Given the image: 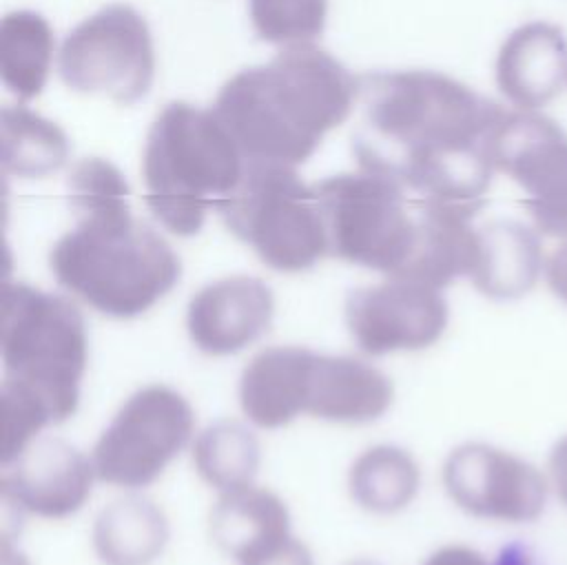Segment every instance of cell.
I'll return each mask as SVG.
<instances>
[{
    "label": "cell",
    "mask_w": 567,
    "mask_h": 565,
    "mask_svg": "<svg viewBox=\"0 0 567 565\" xmlns=\"http://www.w3.org/2000/svg\"><path fill=\"white\" fill-rule=\"evenodd\" d=\"M352 153L363 171L423 199L481 210L492 182L489 140L505 109L436 71L359 78Z\"/></svg>",
    "instance_id": "6da1fadb"
},
{
    "label": "cell",
    "mask_w": 567,
    "mask_h": 565,
    "mask_svg": "<svg viewBox=\"0 0 567 565\" xmlns=\"http://www.w3.org/2000/svg\"><path fill=\"white\" fill-rule=\"evenodd\" d=\"M359 95L354 78L328 51L290 44L268 64L233 75L213 113L248 164H303L321 137L343 124Z\"/></svg>",
    "instance_id": "7a4b0ae2"
},
{
    "label": "cell",
    "mask_w": 567,
    "mask_h": 565,
    "mask_svg": "<svg viewBox=\"0 0 567 565\" xmlns=\"http://www.w3.org/2000/svg\"><path fill=\"white\" fill-rule=\"evenodd\" d=\"M0 343L7 432L35 436L73 417L89 343L80 308L69 297L7 281Z\"/></svg>",
    "instance_id": "3957f363"
},
{
    "label": "cell",
    "mask_w": 567,
    "mask_h": 565,
    "mask_svg": "<svg viewBox=\"0 0 567 565\" xmlns=\"http://www.w3.org/2000/svg\"><path fill=\"white\" fill-rule=\"evenodd\" d=\"M49 268L64 290L117 319L146 312L182 277L177 253L133 217L128 202L78 215L51 248Z\"/></svg>",
    "instance_id": "277c9868"
},
{
    "label": "cell",
    "mask_w": 567,
    "mask_h": 565,
    "mask_svg": "<svg viewBox=\"0 0 567 565\" xmlns=\"http://www.w3.org/2000/svg\"><path fill=\"white\" fill-rule=\"evenodd\" d=\"M246 160L210 111L171 102L148 129L142 177L146 206L173 235L193 237L206 213L239 186Z\"/></svg>",
    "instance_id": "5b68a950"
},
{
    "label": "cell",
    "mask_w": 567,
    "mask_h": 565,
    "mask_svg": "<svg viewBox=\"0 0 567 565\" xmlns=\"http://www.w3.org/2000/svg\"><path fill=\"white\" fill-rule=\"evenodd\" d=\"M226 228L281 273H301L328 255L312 186L292 166L248 164L239 186L217 206Z\"/></svg>",
    "instance_id": "8992f818"
},
{
    "label": "cell",
    "mask_w": 567,
    "mask_h": 565,
    "mask_svg": "<svg viewBox=\"0 0 567 565\" xmlns=\"http://www.w3.org/2000/svg\"><path fill=\"white\" fill-rule=\"evenodd\" d=\"M328 255L394 277L408 261L416 217L405 188L379 173H341L317 182Z\"/></svg>",
    "instance_id": "52a82bcc"
},
{
    "label": "cell",
    "mask_w": 567,
    "mask_h": 565,
    "mask_svg": "<svg viewBox=\"0 0 567 565\" xmlns=\"http://www.w3.org/2000/svg\"><path fill=\"white\" fill-rule=\"evenodd\" d=\"M62 82L117 104L140 102L153 86L155 51L146 20L128 4H109L73 27L58 55Z\"/></svg>",
    "instance_id": "ba28073f"
},
{
    "label": "cell",
    "mask_w": 567,
    "mask_h": 565,
    "mask_svg": "<svg viewBox=\"0 0 567 565\" xmlns=\"http://www.w3.org/2000/svg\"><path fill=\"white\" fill-rule=\"evenodd\" d=\"M195 430L190 403L168 386L133 392L93 445L95 479L146 487L188 445Z\"/></svg>",
    "instance_id": "9c48e42d"
},
{
    "label": "cell",
    "mask_w": 567,
    "mask_h": 565,
    "mask_svg": "<svg viewBox=\"0 0 567 565\" xmlns=\"http://www.w3.org/2000/svg\"><path fill=\"white\" fill-rule=\"evenodd\" d=\"M450 499L476 518L536 521L547 501V481L525 459L487 443H463L443 465Z\"/></svg>",
    "instance_id": "30bf717a"
},
{
    "label": "cell",
    "mask_w": 567,
    "mask_h": 565,
    "mask_svg": "<svg viewBox=\"0 0 567 565\" xmlns=\"http://www.w3.org/2000/svg\"><path fill=\"white\" fill-rule=\"evenodd\" d=\"M447 317L439 288L410 279L388 277L346 295V326L359 350L370 357L432 346L445 332Z\"/></svg>",
    "instance_id": "8fae6325"
},
{
    "label": "cell",
    "mask_w": 567,
    "mask_h": 565,
    "mask_svg": "<svg viewBox=\"0 0 567 565\" xmlns=\"http://www.w3.org/2000/svg\"><path fill=\"white\" fill-rule=\"evenodd\" d=\"M93 479V459L60 436L40 434L2 465V501L18 514L66 518L86 503Z\"/></svg>",
    "instance_id": "7c38bea8"
},
{
    "label": "cell",
    "mask_w": 567,
    "mask_h": 565,
    "mask_svg": "<svg viewBox=\"0 0 567 565\" xmlns=\"http://www.w3.org/2000/svg\"><path fill=\"white\" fill-rule=\"evenodd\" d=\"M210 538L237 565H315L310 549L290 534L286 503L252 483L219 494Z\"/></svg>",
    "instance_id": "4fadbf2b"
},
{
    "label": "cell",
    "mask_w": 567,
    "mask_h": 565,
    "mask_svg": "<svg viewBox=\"0 0 567 565\" xmlns=\"http://www.w3.org/2000/svg\"><path fill=\"white\" fill-rule=\"evenodd\" d=\"M275 297L266 281L233 275L199 288L186 310V330L197 350L210 357L235 355L272 323Z\"/></svg>",
    "instance_id": "5bb4252c"
},
{
    "label": "cell",
    "mask_w": 567,
    "mask_h": 565,
    "mask_svg": "<svg viewBox=\"0 0 567 565\" xmlns=\"http://www.w3.org/2000/svg\"><path fill=\"white\" fill-rule=\"evenodd\" d=\"M474 215L476 210L445 202L423 197L414 202V246L394 279H410L441 290L458 277H470L478 255Z\"/></svg>",
    "instance_id": "9a60e30c"
},
{
    "label": "cell",
    "mask_w": 567,
    "mask_h": 565,
    "mask_svg": "<svg viewBox=\"0 0 567 565\" xmlns=\"http://www.w3.org/2000/svg\"><path fill=\"white\" fill-rule=\"evenodd\" d=\"M392 381L354 357L312 355L306 412L334 423H368L392 405Z\"/></svg>",
    "instance_id": "2e32d148"
},
{
    "label": "cell",
    "mask_w": 567,
    "mask_h": 565,
    "mask_svg": "<svg viewBox=\"0 0 567 565\" xmlns=\"http://www.w3.org/2000/svg\"><path fill=\"white\" fill-rule=\"evenodd\" d=\"M567 78V42L563 31L547 22L516 29L496 58L501 93L520 111L547 104Z\"/></svg>",
    "instance_id": "e0dca14e"
},
{
    "label": "cell",
    "mask_w": 567,
    "mask_h": 565,
    "mask_svg": "<svg viewBox=\"0 0 567 565\" xmlns=\"http://www.w3.org/2000/svg\"><path fill=\"white\" fill-rule=\"evenodd\" d=\"M312 355L303 346H272L248 361L239 377V403L250 423L275 430L306 412Z\"/></svg>",
    "instance_id": "ac0fdd59"
},
{
    "label": "cell",
    "mask_w": 567,
    "mask_h": 565,
    "mask_svg": "<svg viewBox=\"0 0 567 565\" xmlns=\"http://www.w3.org/2000/svg\"><path fill=\"white\" fill-rule=\"evenodd\" d=\"M543 270V244L520 222H489L478 228V255L470 279L489 299H518L529 292Z\"/></svg>",
    "instance_id": "d6986e66"
},
{
    "label": "cell",
    "mask_w": 567,
    "mask_h": 565,
    "mask_svg": "<svg viewBox=\"0 0 567 565\" xmlns=\"http://www.w3.org/2000/svg\"><path fill=\"white\" fill-rule=\"evenodd\" d=\"M168 521L148 499L126 496L93 523V549L104 565H151L168 543Z\"/></svg>",
    "instance_id": "ffe728a7"
},
{
    "label": "cell",
    "mask_w": 567,
    "mask_h": 565,
    "mask_svg": "<svg viewBox=\"0 0 567 565\" xmlns=\"http://www.w3.org/2000/svg\"><path fill=\"white\" fill-rule=\"evenodd\" d=\"M55 40L47 18L38 11H11L0 22V75L22 102L42 93Z\"/></svg>",
    "instance_id": "44dd1931"
},
{
    "label": "cell",
    "mask_w": 567,
    "mask_h": 565,
    "mask_svg": "<svg viewBox=\"0 0 567 565\" xmlns=\"http://www.w3.org/2000/svg\"><path fill=\"white\" fill-rule=\"evenodd\" d=\"M2 171L22 179L44 177L60 171L69 160V137L51 120L16 104L0 113Z\"/></svg>",
    "instance_id": "7402d4cb"
},
{
    "label": "cell",
    "mask_w": 567,
    "mask_h": 565,
    "mask_svg": "<svg viewBox=\"0 0 567 565\" xmlns=\"http://www.w3.org/2000/svg\"><path fill=\"white\" fill-rule=\"evenodd\" d=\"M419 483L416 461L396 445H374L361 452L348 472L352 501L374 514H394L410 505Z\"/></svg>",
    "instance_id": "603a6c76"
},
{
    "label": "cell",
    "mask_w": 567,
    "mask_h": 565,
    "mask_svg": "<svg viewBox=\"0 0 567 565\" xmlns=\"http://www.w3.org/2000/svg\"><path fill=\"white\" fill-rule=\"evenodd\" d=\"M197 474L219 492L250 485L259 470V441L239 421H217L193 443Z\"/></svg>",
    "instance_id": "cb8c5ba5"
},
{
    "label": "cell",
    "mask_w": 567,
    "mask_h": 565,
    "mask_svg": "<svg viewBox=\"0 0 567 565\" xmlns=\"http://www.w3.org/2000/svg\"><path fill=\"white\" fill-rule=\"evenodd\" d=\"M512 179L527 193L525 208L536 228L551 237H567V135L547 142Z\"/></svg>",
    "instance_id": "d4e9b609"
},
{
    "label": "cell",
    "mask_w": 567,
    "mask_h": 565,
    "mask_svg": "<svg viewBox=\"0 0 567 565\" xmlns=\"http://www.w3.org/2000/svg\"><path fill=\"white\" fill-rule=\"evenodd\" d=\"M248 11L259 40L290 47L323 33L328 0H248Z\"/></svg>",
    "instance_id": "484cf974"
},
{
    "label": "cell",
    "mask_w": 567,
    "mask_h": 565,
    "mask_svg": "<svg viewBox=\"0 0 567 565\" xmlns=\"http://www.w3.org/2000/svg\"><path fill=\"white\" fill-rule=\"evenodd\" d=\"M66 193L75 215L128 202V184L122 171L102 157L75 162L66 177Z\"/></svg>",
    "instance_id": "4316f807"
},
{
    "label": "cell",
    "mask_w": 567,
    "mask_h": 565,
    "mask_svg": "<svg viewBox=\"0 0 567 565\" xmlns=\"http://www.w3.org/2000/svg\"><path fill=\"white\" fill-rule=\"evenodd\" d=\"M423 565H494L481 552L467 545H445L430 554Z\"/></svg>",
    "instance_id": "83f0119b"
},
{
    "label": "cell",
    "mask_w": 567,
    "mask_h": 565,
    "mask_svg": "<svg viewBox=\"0 0 567 565\" xmlns=\"http://www.w3.org/2000/svg\"><path fill=\"white\" fill-rule=\"evenodd\" d=\"M545 275L551 292L567 304V237L547 259Z\"/></svg>",
    "instance_id": "f1b7e54d"
},
{
    "label": "cell",
    "mask_w": 567,
    "mask_h": 565,
    "mask_svg": "<svg viewBox=\"0 0 567 565\" xmlns=\"http://www.w3.org/2000/svg\"><path fill=\"white\" fill-rule=\"evenodd\" d=\"M549 472L554 481L556 496L563 505H567V436H563L549 454Z\"/></svg>",
    "instance_id": "f546056e"
},
{
    "label": "cell",
    "mask_w": 567,
    "mask_h": 565,
    "mask_svg": "<svg viewBox=\"0 0 567 565\" xmlns=\"http://www.w3.org/2000/svg\"><path fill=\"white\" fill-rule=\"evenodd\" d=\"M346 565H381L379 561H372V558H352L348 561Z\"/></svg>",
    "instance_id": "4dcf8cb0"
}]
</instances>
